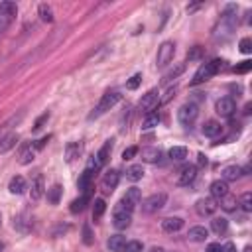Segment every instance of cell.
<instances>
[{
  "mask_svg": "<svg viewBox=\"0 0 252 252\" xmlns=\"http://www.w3.org/2000/svg\"><path fill=\"white\" fill-rule=\"evenodd\" d=\"M223 63H225L223 59H211V61L203 63V65L195 71L191 85H199V83H205V81H209L211 77H215L220 69H223Z\"/></svg>",
  "mask_w": 252,
  "mask_h": 252,
  "instance_id": "1",
  "label": "cell"
},
{
  "mask_svg": "<svg viewBox=\"0 0 252 252\" xmlns=\"http://www.w3.org/2000/svg\"><path fill=\"white\" fill-rule=\"evenodd\" d=\"M120 101V93L118 91H107L103 97H101V101H99V105L93 109V112L89 114V118L93 120V118H99L101 114H105L107 110H110L116 103Z\"/></svg>",
  "mask_w": 252,
  "mask_h": 252,
  "instance_id": "2",
  "label": "cell"
},
{
  "mask_svg": "<svg viewBox=\"0 0 252 252\" xmlns=\"http://www.w3.org/2000/svg\"><path fill=\"white\" fill-rule=\"evenodd\" d=\"M130 223H132V211L128 207H124L122 203H118L112 213V225L122 231V229H128Z\"/></svg>",
  "mask_w": 252,
  "mask_h": 252,
  "instance_id": "3",
  "label": "cell"
},
{
  "mask_svg": "<svg viewBox=\"0 0 252 252\" xmlns=\"http://www.w3.org/2000/svg\"><path fill=\"white\" fill-rule=\"evenodd\" d=\"M197 116H199V109L193 103H187V105L179 107V110H177V120H179L181 126H185V128L193 126V122L197 120Z\"/></svg>",
  "mask_w": 252,
  "mask_h": 252,
  "instance_id": "4",
  "label": "cell"
},
{
  "mask_svg": "<svg viewBox=\"0 0 252 252\" xmlns=\"http://www.w3.org/2000/svg\"><path fill=\"white\" fill-rule=\"evenodd\" d=\"M166 201H168V195L166 193H154V195H150L148 199H144L142 201V211L144 213H156V211H160L164 205H166Z\"/></svg>",
  "mask_w": 252,
  "mask_h": 252,
  "instance_id": "5",
  "label": "cell"
},
{
  "mask_svg": "<svg viewBox=\"0 0 252 252\" xmlns=\"http://www.w3.org/2000/svg\"><path fill=\"white\" fill-rule=\"evenodd\" d=\"M173 53H175V44L173 42H164L160 47H158V55H156V63L160 67L168 65V63L173 59Z\"/></svg>",
  "mask_w": 252,
  "mask_h": 252,
  "instance_id": "6",
  "label": "cell"
},
{
  "mask_svg": "<svg viewBox=\"0 0 252 252\" xmlns=\"http://www.w3.org/2000/svg\"><path fill=\"white\" fill-rule=\"evenodd\" d=\"M158 107H160V93L158 91H148L144 97H142V101H140V109L148 114V112H154Z\"/></svg>",
  "mask_w": 252,
  "mask_h": 252,
  "instance_id": "7",
  "label": "cell"
},
{
  "mask_svg": "<svg viewBox=\"0 0 252 252\" xmlns=\"http://www.w3.org/2000/svg\"><path fill=\"white\" fill-rule=\"evenodd\" d=\"M215 110H217V114L220 118H231L235 114V110H236V105H235V101L231 97H223V99L217 101Z\"/></svg>",
  "mask_w": 252,
  "mask_h": 252,
  "instance_id": "8",
  "label": "cell"
},
{
  "mask_svg": "<svg viewBox=\"0 0 252 252\" xmlns=\"http://www.w3.org/2000/svg\"><path fill=\"white\" fill-rule=\"evenodd\" d=\"M217 207L219 205H217V201L213 197H203V199H199L195 203V211H197L199 217H213L215 211H217Z\"/></svg>",
  "mask_w": 252,
  "mask_h": 252,
  "instance_id": "9",
  "label": "cell"
},
{
  "mask_svg": "<svg viewBox=\"0 0 252 252\" xmlns=\"http://www.w3.org/2000/svg\"><path fill=\"white\" fill-rule=\"evenodd\" d=\"M197 177V168L193 164H187L179 170V175H177V185H189V183H193Z\"/></svg>",
  "mask_w": 252,
  "mask_h": 252,
  "instance_id": "10",
  "label": "cell"
},
{
  "mask_svg": "<svg viewBox=\"0 0 252 252\" xmlns=\"http://www.w3.org/2000/svg\"><path fill=\"white\" fill-rule=\"evenodd\" d=\"M162 156H164L162 150L160 148H154V146H146L140 152L142 162H146V164H160L162 162Z\"/></svg>",
  "mask_w": 252,
  "mask_h": 252,
  "instance_id": "11",
  "label": "cell"
},
{
  "mask_svg": "<svg viewBox=\"0 0 252 252\" xmlns=\"http://www.w3.org/2000/svg\"><path fill=\"white\" fill-rule=\"evenodd\" d=\"M140 201H142V193H140L138 187H130L128 191H126V195L120 199V203H122L124 207H128L130 211H134V207L140 205Z\"/></svg>",
  "mask_w": 252,
  "mask_h": 252,
  "instance_id": "12",
  "label": "cell"
},
{
  "mask_svg": "<svg viewBox=\"0 0 252 252\" xmlns=\"http://www.w3.org/2000/svg\"><path fill=\"white\" fill-rule=\"evenodd\" d=\"M44 193H46V185H44V175H36L34 179H32V185H30V197L34 199V201H38V199H42L44 197Z\"/></svg>",
  "mask_w": 252,
  "mask_h": 252,
  "instance_id": "13",
  "label": "cell"
},
{
  "mask_svg": "<svg viewBox=\"0 0 252 252\" xmlns=\"http://www.w3.org/2000/svg\"><path fill=\"white\" fill-rule=\"evenodd\" d=\"M118 181H120V175H118V172H116V170L107 172V173H105V177H103V183H101L103 191H105V193H112L114 189H116V185H118Z\"/></svg>",
  "mask_w": 252,
  "mask_h": 252,
  "instance_id": "14",
  "label": "cell"
},
{
  "mask_svg": "<svg viewBox=\"0 0 252 252\" xmlns=\"http://www.w3.org/2000/svg\"><path fill=\"white\" fill-rule=\"evenodd\" d=\"M36 152H38V148H36V144H26V146H22V150H20V164L22 166H28V164H32L34 162V158H36Z\"/></svg>",
  "mask_w": 252,
  "mask_h": 252,
  "instance_id": "15",
  "label": "cell"
},
{
  "mask_svg": "<svg viewBox=\"0 0 252 252\" xmlns=\"http://www.w3.org/2000/svg\"><path fill=\"white\" fill-rule=\"evenodd\" d=\"M229 193V183L225 179H215L211 183V197L213 199H223Z\"/></svg>",
  "mask_w": 252,
  "mask_h": 252,
  "instance_id": "16",
  "label": "cell"
},
{
  "mask_svg": "<svg viewBox=\"0 0 252 252\" xmlns=\"http://www.w3.org/2000/svg\"><path fill=\"white\" fill-rule=\"evenodd\" d=\"M201 132H203V136H207V138H217V136L223 134V126H220V122H217V120H207V122L203 124Z\"/></svg>",
  "mask_w": 252,
  "mask_h": 252,
  "instance_id": "17",
  "label": "cell"
},
{
  "mask_svg": "<svg viewBox=\"0 0 252 252\" xmlns=\"http://www.w3.org/2000/svg\"><path fill=\"white\" fill-rule=\"evenodd\" d=\"M181 227H183V219L181 217H168V219L162 220V231L170 233V235L181 231Z\"/></svg>",
  "mask_w": 252,
  "mask_h": 252,
  "instance_id": "18",
  "label": "cell"
},
{
  "mask_svg": "<svg viewBox=\"0 0 252 252\" xmlns=\"http://www.w3.org/2000/svg\"><path fill=\"white\" fill-rule=\"evenodd\" d=\"M26 189H28V185H26V179H24L22 175H14V177L10 179V183H8V191H10L12 195H22Z\"/></svg>",
  "mask_w": 252,
  "mask_h": 252,
  "instance_id": "19",
  "label": "cell"
},
{
  "mask_svg": "<svg viewBox=\"0 0 252 252\" xmlns=\"http://www.w3.org/2000/svg\"><path fill=\"white\" fill-rule=\"evenodd\" d=\"M16 14H18V6L14 2H0V18L4 20V24H8Z\"/></svg>",
  "mask_w": 252,
  "mask_h": 252,
  "instance_id": "20",
  "label": "cell"
},
{
  "mask_svg": "<svg viewBox=\"0 0 252 252\" xmlns=\"http://www.w3.org/2000/svg\"><path fill=\"white\" fill-rule=\"evenodd\" d=\"M187 238L191 242H205L209 238V231L205 227H191L187 233Z\"/></svg>",
  "mask_w": 252,
  "mask_h": 252,
  "instance_id": "21",
  "label": "cell"
},
{
  "mask_svg": "<svg viewBox=\"0 0 252 252\" xmlns=\"http://www.w3.org/2000/svg\"><path fill=\"white\" fill-rule=\"evenodd\" d=\"M91 181H93V173L89 170H85L81 175H79V181H77V187L83 191V195H89L91 197Z\"/></svg>",
  "mask_w": 252,
  "mask_h": 252,
  "instance_id": "22",
  "label": "cell"
},
{
  "mask_svg": "<svg viewBox=\"0 0 252 252\" xmlns=\"http://www.w3.org/2000/svg\"><path fill=\"white\" fill-rule=\"evenodd\" d=\"M220 175H223L220 179H225V181L229 183V181H236V179H240L244 173H242V168H240V166H227Z\"/></svg>",
  "mask_w": 252,
  "mask_h": 252,
  "instance_id": "23",
  "label": "cell"
},
{
  "mask_svg": "<svg viewBox=\"0 0 252 252\" xmlns=\"http://www.w3.org/2000/svg\"><path fill=\"white\" fill-rule=\"evenodd\" d=\"M107 246H109L110 252H122L124 246H126V236H122V235H112V236L109 238Z\"/></svg>",
  "mask_w": 252,
  "mask_h": 252,
  "instance_id": "24",
  "label": "cell"
},
{
  "mask_svg": "<svg viewBox=\"0 0 252 252\" xmlns=\"http://www.w3.org/2000/svg\"><path fill=\"white\" fill-rule=\"evenodd\" d=\"M16 144H18V134H16V132L6 134L4 138H0V154H6V152H10Z\"/></svg>",
  "mask_w": 252,
  "mask_h": 252,
  "instance_id": "25",
  "label": "cell"
},
{
  "mask_svg": "<svg viewBox=\"0 0 252 252\" xmlns=\"http://www.w3.org/2000/svg\"><path fill=\"white\" fill-rule=\"evenodd\" d=\"M81 150H83V146H81V142H69L67 146H65V160L71 164L75 158H79V154H81Z\"/></svg>",
  "mask_w": 252,
  "mask_h": 252,
  "instance_id": "26",
  "label": "cell"
},
{
  "mask_svg": "<svg viewBox=\"0 0 252 252\" xmlns=\"http://www.w3.org/2000/svg\"><path fill=\"white\" fill-rule=\"evenodd\" d=\"M227 229H229L227 219H223V217H215V219L211 220V231H213L215 235H225Z\"/></svg>",
  "mask_w": 252,
  "mask_h": 252,
  "instance_id": "27",
  "label": "cell"
},
{
  "mask_svg": "<svg viewBox=\"0 0 252 252\" xmlns=\"http://www.w3.org/2000/svg\"><path fill=\"white\" fill-rule=\"evenodd\" d=\"M158 124H160V114H158V112L154 110V112H148V114L144 116L142 128H144V130H152V128H156Z\"/></svg>",
  "mask_w": 252,
  "mask_h": 252,
  "instance_id": "28",
  "label": "cell"
},
{
  "mask_svg": "<svg viewBox=\"0 0 252 252\" xmlns=\"http://www.w3.org/2000/svg\"><path fill=\"white\" fill-rule=\"evenodd\" d=\"M168 156H170V160H173V162H183L187 158V148L185 146H173V148H170Z\"/></svg>",
  "mask_w": 252,
  "mask_h": 252,
  "instance_id": "29",
  "label": "cell"
},
{
  "mask_svg": "<svg viewBox=\"0 0 252 252\" xmlns=\"http://www.w3.org/2000/svg\"><path fill=\"white\" fill-rule=\"evenodd\" d=\"M110 150H112V140H107V142H105V146H103L97 154H94V156H97V160H99V164H101V166H105V164L109 162Z\"/></svg>",
  "mask_w": 252,
  "mask_h": 252,
  "instance_id": "30",
  "label": "cell"
},
{
  "mask_svg": "<svg viewBox=\"0 0 252 252\" xmlns=\"http://www.w3.org/2000/svg\"><path fill=\"white\" fill-rule=\"evenodd\" d=\"M144 177V168L140 164L136 166H130L128 170H126V179H130V181H140Z\"/></svg>",
  "mask_w": 252,
  "mask_h": 252,
  "instance_id": "31",
  "label": "cell"
},
{
  "mask_svg": "<svg viewBox=\"0 0 252 252\" xmlns=\"http://www.w3.org/2000/svg\"><path fill=\"white\" fill-rule=\"evenodd\" d=\"M105 211H107V203H105V199H94V203H93V219H94V220H99V219L105 215Z\"/></svg>",
  "mask_w": 252,
  "mask_h": 252,
  "instance_id": "32",
  "label": "cell"
},
{
  "mask_svg": "<svg viewBox=\"0 0 252 252\" xmlns=\"http://www.w3.org/2000/svg\"><path fill=\"white\" fill-rule=\"evenodd\" d=\"M183 71H185V63H177L175 67H172V69H170V71L164 75V81H166V83H170V81L177 79V77H179Z\"/></svg>",
  "mask_w": 252,
  "mask_h": 252,
  "instance_id": "33",
  "label": "cell"
},
{
  "mask_svg": "<svg viewBox=\"0 0 252 252\" xmlns=\"http://www.w3.org/2000/svg\"><path fill=\"white\" fill-rule=\"evenodd\" d=\"M219 201H220V207H223L225 211H235V209L238 207L236 197H235V195H231V193H227L223 199H219Z\"/></svg>",
  "mask_w": 252,
  "mask_h": 252,
  "instance_id": "34",
  "label": "cell"
},
{
  "mask_svg": "<svg viewBox=\"0 0 252 252\" xmlns=\"http://www.w3.org/2000/svg\"><path fill=\"white\" fill-rule=\"evenodd\" d=\"M59 197H61V185H51L49 189H47V201L49 203H53V205H57L59 203Z\"/></svg>",
  "mask_w": 252,
  "mask_h": 252,
  "instance_id": "35",
  "label": "cell"
},
{
  "mask_svg": "<svg viewBox=\"0 0 252 252\" xmlns=\"http://www.w3.org/2000/svg\"><path fill=\"white\" fill-rule=\"evenodd\" d=\"M87 203H89V195H81L79 199H75L71 203V213H81L87 207Z\"/></svg>",
  "mask_w": 252,
  "mask_h": 252,
  "instance_id": "36",
  "label": "cell"
},
{
  "mask_svg": "<svg viewBox=\"0 0 252 252\" xmlns=\"http://www.w3.org/2000/svg\"><path fill=\"white\" fill-rule=\"evenodd\" d=\"M40 18L44 22H53V10L49 4H40Z\"/></svg>",
  "mask_w": 252,
  "mask_h": 252,
  "instance_id": "37",
  "label": "cell"
},
{
  "mask_svg": "<svg viewBox=\"0 0 252 252\" xmlns=\"http://www.w3.org/2000/svg\"><path fill=\"white\" fill-rule=\"evenodd\" d=\"M140 83H142V75L136 73V75H132L128 81H126V89H128V91H136L140 87Z\"/></svg>",
  "mask_w": 252,
  "mask_h": 252,
  "instance_id": "38",
  "label": "cell"
},
{
  "mask_svg": "<svg viewBox=\"0 0 252 252\" xmlns=\"http://www.w3.org/2000/svg\"><path fill=\"white\" fill-rule=\"evenodd\" d=\"M138 146H130V148H126L124 152H122V160L124 162H128V160H134V158L138 156Z\"/></svg>",
  "mask_w": 252,
  "mask_h": 252,
  "instance_id": "39",
  "label": "cell"
},
{
  "mask_svg": "<svg viewBox=\"0 0 252 252\" xmlns=\"http://www.w3.org/2000/svg\"><path fill=\"white\" fill-rule=\"evenodd\" d=\"M142 250H144V246L140 240H130V242H126L122 252H142Z\"/></svg>",
  "mask_w": 252,
  "mask_h": 252,
  "instance_id": "40",
  "label": "cell"
},
{
  "mask_svg": "<svg viewBox=\"0 0 252 252\" xmlns=\"http://www.w3.org/2000/svg\"><path fill=\"white\" fill-rule=\"evenodd\" d=\"M101 168H103V166L99 164V160H97V156H91V158H89V162H87V168H85V170H89L91 173H94V172H99Z\"/></svg>",
  "mask_w": 252,
  "mask_h": 252,
  "instance_id": "41",
  "label": "cell"
},
{
  "mask_svg": "<svg viewBox=\"0 0 252 252\" xmlns=\"http://www.w3.org/2000/svg\"><path fill=\"white\" fill-rule=\"evenodd\" d=\"M240 207H242L246 213H250V211H252V193H248V191H246V193L240 197Z\"/></svg>",
  "mask_w": 252,
  "mask_h": 252,
  "instance_id": "42",
  "label": "cell"
},
{
  "mask_svg": "<svg viewBox=\"0 0 252 252\" xmlns=\"http://www.w3.org/2000/svg\"><path fill=\"white\" fill-rule=\"evenodd\" d=\"M250 69H252V61H250V59H246V61H242V63H240V65H236L233 71H235V73H248Z\"/></svg>",
  "mask_w": 252,
  "mask_h": 252,
  "instance_id": "43",
  "label": "cell"
},
{
  "mask_svg": "<svg viewBox=\"0 0 252 252\" xmlns=\"http://www.w3.org/2000/svg\"><path fill=\"white\" fill-rule=\"evenodd\" d=\"M240 51L242 53H250L252 51V40L250 38H242L240 40Z\"/></svg>",
  "mask_w": 252,
  "mask_h": 252,
  "instance_id": "44",
  "label": "cell"
},
{
  "mask_svg": "<svg viewBox=\"0 0 252 252\" xmlns=\"http://www.w3.org/2000/svg\"><path fill=\"white\" fill-rule=\"evenodd\" d=\"M83 242L85 244H93V235H91V227L89 225L83 227Z\"/></svg>",
  "mask_w": 252,
  "mask_h": 252,
  "instance_id": "45",
  "label": "cell"
},
{
  "mask_svg": "<svg viewBox=\"0 0 252 252\" xmlns=\"http://www.w3.org/2000/svg\"><path fill=\"white\" fill-rule=\"evenodd\" d=\"M47 118H49V112H44V114H42V116H40V118L36 120V126H34V130H40L42 126H44V122H46Z\"/></svg>",
  "mask_w": 252,
  "mask_h": 252,
  "instance_id": "46",
  "label": "cell"
},
{
  "mask_svg": "<svg viewBox=\"0 0 252 252\" xmlns=\"http://www.w3.org/2000/svg\"><path fill=\"white\" fill-rule=\"evenodd\" d=\"M205 252H223V246H220V242H211Z\"/></svg>",
  "mask_w": 252,
  "mask_h": 252,
  "instance_id": "47",
  "label": "cell"
},
{
  "mask_svg": "<svg viewBox=\"0 0 252 252\" xmlns=\"http://www.w3.org/2000/svg\"><path fill=\"white\" fill-rule=\"evenodd\" d=\"M201 53H203V49H201V47H195L193 51H189V53H187V57H189V59H199Z\"/></svg>",
  "mask_w": 252,
  "mask_h": 252,
  "instance_id": "48",
  "label": "cell"
},
{
  "mask_svg": "<svg viewBox=\"0 0 252 252\" xmlns=\"http://www.w3.org/2000/svg\"><path fill=\"white\" fill-rule=\"evenodd\" d=\"M173 94H175V89H168V93H166V97L160 101V103H168L172 97H173Z\"/></svg>",
  "mask_w": 252,
  "mask_h": 252,
  "instance_id": "49",
  "label": "cell"
},
{
  "mask_svg": "<svg viewBox=\"0 0 252 252\" xmlns=\"http://www.w3.org/2000/svg\"><path fill=\"white\" fill-rule=\"evenodd\" d=\"M47 142H49V136H44L42 140H38V144H36V148H38V150H42V148H44V146H46Z\"/></svg>",
  "mask_w": 252,
  "mask_h": 252,
  "instance_id": "50",
  "label": "cell"
},
{
  "mask_svg": "<svg viewBox=\"0 0 252 252\" xmlns=\"http://www.w3.org/2000/svg\"><path fill=\"white\" fill-rule=\"evenodd\" d=\"M223 252H236V246H235L233 242H227V244L223 246Z\"/></svg>",
  "mask_w": 252,
  "mask_h": 252,
  "instance_id": "51",
  "label": "cell"
},
{
  "mask_svg": "<svg viewBox=\"0 0 252 252\" xmlns=\"http://www.w3.org/2000/svg\"><path fill=\"white\" fill-rule=\"evenodd\" d=\"M148 252H166V250H164L162 246H152V248L148 250Z\"/></svg>",
  "mask_w": 252,
  "mask_h": 252,
  "instance_id": "52",
  "label": "cell"
},
{
  "mask_svg": "<svg viewBox=\"0 0 252 252\" xmlns=\"http://www.w3.org/2000/svg\"><path fill=\"white\" fill-rule=\"evenodd\" d=\"M199 164H201V166H205V164H207V158H205L203 154H199Z\"/></svg>",
  "mask_w": 252,
  "mask_h": 252,
  "instance_id": "53",
  "label": "cell"
},
{
  "mask_svg": "<svg viewBox=\"0 0 252 252\" xmlns=\"http://www.w3.org/2000/svg\"><path fill=\"white\" fill-rule=\"evenodd\" d=\"M244 252H252V250H250V246H246V248H244Z\"/></svg>",
  "mask_w": 252,
  "mask_h": 252,
  "instance_id": "54",
  "label": "cell"
},
{
  "mask_svg": "<svg viewBox=\"0 0 252 252\" xmlns=\"http://www.w3.org/2000/svg\"><path fill=\"white\" fill-rule=\"evenodd\" d=\"M0 225H2V215H0Z\"/></svg>",
  "mask_w": 252,
  "mask_h": 252,
  "instance_id": "55",
  "label": "cell"
},
{
  "mask_svg": "<svg viewBox=\"0 0 252 252\" xmlns=\"http://www.w3.org/2000/svg\"><path fill=\"white\" fill-rule=\"evenodd\" d=\"M0 250H2V242H0Z\"/></svg>",
  "mask_w": 252,
  "mask_h": 252,
  "instance_id": "56",
  "label": "cell"
}]
</instances>
